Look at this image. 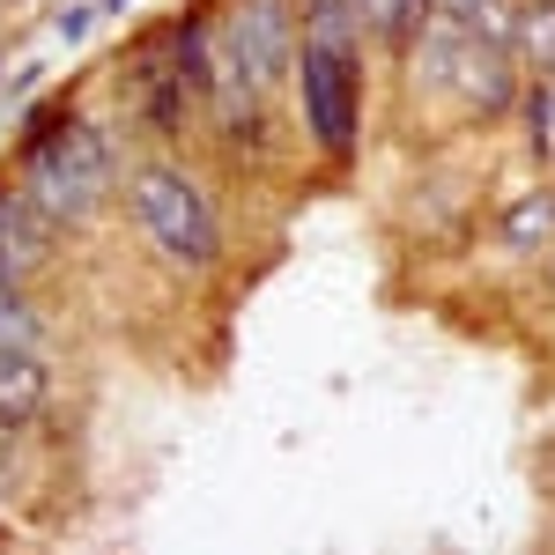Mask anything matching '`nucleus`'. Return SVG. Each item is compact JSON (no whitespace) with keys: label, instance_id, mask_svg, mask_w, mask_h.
<instances>
[{"label":"nucleus","instance_id":"obj_10","mask_svg":"<svg viewBox=\"0 0 555 555\" xmlns=\"http://www.w3.org/2000/svg\"><path fill=\"white\" fill-rule=\"evenodd\" d=\"M0 341L8 348H44V319L30 311L23 282H8V274H0Z\"/></svg>","mask_w":555,"mask_h":555},{"label":"nucleus","instance_id":"obj_1","mask_svg":"<svg viewBox=\"0 0 555 555\" xmlns=\"http://www.w3.org/2000/svg\"><path fill=\"white\" fill-rule=\"evenodd\" d=\"M127 208H133V222H141V237L171 259L178 274H208L215 259H222V215H215L208 185L185 178L178 164H149V171H133Z\"/></svg>","mask_w":555,"mask_h":555},{"label":"nucleus","instance_id":"obj_8","mask_svg":"<svg viewBox=\"0 0 555 555\" xmlns=\"http://www.w3.org/2000/svg\"><path fill=\"white\" fill-rule=\"evenodd\" d=\"M437 15H452L467 38L481 44H512V23H518V0H437Z\"/></svg>","mask_w":555,"mask_h":555},{"label":"nucleus","instance_id":"obj_5","mask_svg":"<svg viewBox=\"0 0 555 555\" xmlns=\"http://www.w3.org/2000/svg\"><path fill=\"white\" fill-rule=\"evenodd\" d=\"M52 245H60V222L15 185V193H0V274L8 282H38L44 267H52Z\"/></svg>","mask_w":555,"mask_h":555},{"label":"nucleus","instance_id":"obj_3","mask_svg":"<svg viewBox=\"0 0 555 555\" xmlns=\"http://www.w3.org/2000/svg\"><path fill=\"white\" fill-rule=\"evenodd\" d=\"M297 89H304V119L319 133L326 156L356 149V44H297Z\"/></svg>","mask_w":555,"mask_h":555},{"label":"nucleus","instance_id":"obj_4","mask_svg":"<svg viewBox=\"0 0 555 555\" xmlns=\"http://www.w3.org/2000/svg\"><path fill=\"white\" fill-rule=\"evenodd\" d=\"M297 38H304V30L289 23L282 0H237V23H222V52H230L259 89L297 67Z\"/></svg>","mask_w":555,"mask_h":555},{"label":"nucleus","instance_id":"obj_7","mask_svg":"<svg viewBox=\"0 0 555 555\" xmlns=\"http://www.w3.org/2000/svg\"><path fill=\"white\" fill-rule=\"evenodd\" d=\"M512 60H526V67H541V75H555V0H526L512 23Z\"/></svg>","mask_w":555,"mask_h":555},{"label":"nucleus","instance_id":"obj_9","mask_svg":"<svg viewBox=\"0 0 555 555\" xmlns=\"http://www.w3.org/2000/svg\"><path fill=\"white\" fill-rule=\"evenodd\" d=\"M496 237L512 245V253H533V245H548L555 237V193H526L504 222H496Z\"/></svg>","mask_w":555,"mask_h":555},{"label":"nucleus","instance_id":"obj_6","mask_svg":"<svg viewBox=\"0 0 555 555\" xmlns=\"http://www.w3.org/2000/svg\"><path fill=\"white\" fill-rule=\"evenodd\" d=\"M52 408V371H44L38 348H8L0 341V423L23 429Z\"/></svg>","mask_w":555,"mask_h":555},{"label":"nucleus","instance_id":"obj_2","mask_svg":"<svg viewBox=\"0 0 555 555\" xmlns=\"http://www.w3.org/2000/svg\"><path fill=\"white\" fill-rule=\"evenodd\" d=\"M112 185H119L112 149L89 127H44V141H30V156H23V193H30L60 230L96 222L104 201H112Z\"/></svg>","mask_w":555,"mask_h":555},{"label":"nucleus","instance_id":"obj_11","mask_svg":"<svg viewBox=\"0 0 555 555\" xmlns=\"http://www.w3.org/2000/svg\"><path fill=\"white\" fill-rule=\"evenodd\" d=\"M526 119H533V149H541V156H555V75H548V82H533Z\"/></svg>","mask_w":555,"mask_h":555}]
</instances>
